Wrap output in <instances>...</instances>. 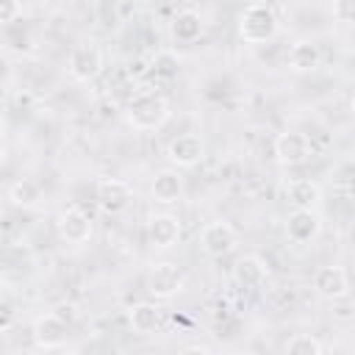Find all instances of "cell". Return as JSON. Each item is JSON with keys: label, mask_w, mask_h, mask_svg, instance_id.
I'll return each mask as SVG.
<instances>
[{"label": "cell", "mask_w": 355, "mask_h": 355, "mask_svg": "<svg viewBox=\"0 0 355 355\" xmlns=\"http://www.w3.org/2000/svg\"><path fill=\"white\" fill-rule=\"evenodd\" d=\"M169 119V100L161 92H139L128 103V122L136 130H158Z\"/></svg>", "instance_id": "obj_1"}, {"label": "cell", "mask_w": 355, "mask_h": 355, "mask_svg": "<svg viewBox=\"0 0 355 355\" xmlns=\"http://www.w3.org/2000/svg\"><path fill=\"white\" fill-rule=\"evenodd\" d=\"M280 22H277V14L272 6L266 3H250L241 14H239V36L247 42V44H261V42H269L275 39Z\"/></svg>", "instance_id": "obj_2"}, {"label": "cell", "mask_w": 355, "mask_h": 355, "mask_svg": "<svg viewBox=\"0 0 355 355\" xmlns=\"http://www.w3.org/2000/svg\"><path fill=\"white\" fill-rule=\"evenodd\" d=\"M186 286V272L175 261H158L147 272V291L158 300H169Z\"/></svg>", "instance_id": "obj_3"}, {"label": "cell", "mask_w": 355, "mask_h": 355, "mask_svg": "<svg viewBox=\"0 0 355 355\" xmlns=\"http://www.w3.org/2000/svg\"><path fill=\"white\" fill-rule=\"evenodd\" d=\"M275 155L283 166H300L305 161H311L313 155V144L305 133L300 130H286L275 139Z\"/></svg>", "instance_id": "obj_4"}, {"label": "cell", "mask_w": 355, "mask_h": 355, "mask_svg": "<svg viewBox=\"0 0 355 355\" xmlns=\"http://www.w3.org/2000/svg\"><path fill=\"white\" fill-rule=\"evenodd\" d=\"M94 197H97L100 211L108 214V216H116V214L128 211V205L133 202L130 186H128L125 180H119V178H103V180L97 183V194H94Z\"/></svg>", "instance_id": "obj_5"}, {"label": "cell", "mask_w": 355, "mask_h": 355, "mask_svg": "<svg viewBox=\"0 0 355 355\" xmlns=\"http://www.w3.org/2000/svg\"><path fill=\"white\" fill-rule=\"evenodd\" d=\"M103 72V50L92 42L86 44H78L72 53H69V75L78 80V83H89L94 80L97 75Z\"/></svg>", "instance_id": "obj_6"}, {"label": "cell", "mask_w": 355, "mask_h": 355, "mask_svg": "<svg viewBox=\"0 0 355 355\" xmlns=\"http://www.w3.org/2000/svg\"><path fill=\"white\" fill-rule=\"evenodd\" d=\"M200 244L205 250V255L211 258H222L227 252H233L236 247V230L227 222H208L200 233Z\"/></svg>", "instance_id": "obj_7"}, {"label": "cell", "mask_w": 355, "mask_h": 355, "mask_svg": "<svg viewBox=\"0 0 355 355\" xmlns=\"http://www.w3.org/2000/svg\"><path fill=\"white\" fill-rule=\"evenodd\" d=\"M313 288L319 297L324 300H341L349 294V277L341 266L336 263H327V266H319L316 275H313Z\"/></svg>", "instance_id": "obj_8"}, {"label": "cell", "mask_w": 355, "mask_h": 355, "mask_svg": "<svg viewBox=\"0 0 355 355\" xmlns=\"http://www.w3.org/2000/svg\"><path fill=\"white\" fill-rule=\"evenodd\" d=\"M202 153H205V144H202V139L197 133H180L166 147V158L175 166H183V169L186 166H194L202 158Z\"/></svg>", "instance_id": "obj_9"}, {"label": "cell", "mask_w": 355, "mask_h": 355, "mask_svg": "<svg viewBox=\"0 0 355 355\" xmlns=\"http://www.w3.org/2000/svg\"><path fill=\"white\" fill-rule=\"evenodd\" d=\"M58 236L67 244H86L92 239V219L80 208H67L58 216Z\"/></svg>", "instance_id": "obj_10"}, {"label": "cell", "mask_w": 355, "mask_h": 355, "mask_svg": "<svg viewBox=\"0 0 355 355\" xmlns=\"http://www.w3.org/2000/svg\"><path fill=\"white\" fill-rule=\"evenodd\" d=\"M67 322H61L55 313H44L33 322V341L42 349H55L67 341Z\"/></svg>", "instance_id": "obj_11"}, {"label": "cell", "mask_w": 355, "mask_h": 355, "mask_svg": "<svg viewBox=\"0 0 355 355\" xmlns=\"http://www.w3.org/2000/svg\"><path fill=\"white\" fill-rule=\"evenodd\" d=\"M147 236L158 250H169L180 239V219L172 214H155L147 222Z\"/></svg>", "instance_id": "obj_12"}, {"label": "cell", "mask_w": 355, "mask_h": 355, "mask_svg": "<svg viewBox=\"0 0 355 355\" xmlns=\"http://www.w3.org/2000/svg\"><path fill=\"white\" fill-rule=\"evenodd\" d=\"M322 230V222L313 211H291L288 219H286V236L294 241V244H308L319 236Z\"/></svg>", "instance_id": "obj_13"}, {"label": "cell", "mask_w": 355, "mask_h": 355, "mask_svg": "<svg viewBox=\"0 0 355 355\" xmlns=\"http://www.w3.org/2000/svg\"><path fill=\"white\" fill-rule=\"evenodd\" d=\"M150 194L155 202L161 205H169V202H178L180 194H183V178L175 172V169H161L153 183H150Z\"/></svg>", "instance_id": "obj_14"}, {"label": "cell", "mask_w": 355, "mask_h": 355, "mask_svg": "<svg viewBox=\"0 0 355 355\" xmlns=\"http://www.w3.org/2000/svg\"><path fill=\"white\" fill-rule=\"evenodd\" d=\"M322 197L319 183L308 180V178H294L286 186V200L294 205V211H311Z\"/></svg>", "instance_id": "obj_15"}, {"label": "cell", "mask_w": 355, "mask_h": 355, "mask_svg": "<svg viewBox=\"0 0 355 355\" xmlns=\"http://www.w3.org/2000/svg\"><path fill=\"white\" fill-rule=\"evenodd\" d=\"M266 263L258 258V255H244V258H239L236 261V266H233V280L239 283V286H244V288H255V286H261L263 280H266Z\"/></svg>", "instance_id": "obj_16"}, {"label": "cell", "mask_w": 355, "mask_h": 355, "mask_svg": "<svg viewBox=\"0 0 355 355\" xmlns=\"http://www.w3.org/2000/svg\"><path fill=\"white\" fill-rule=\"evenodd\" d=\"M169 33L178 39V42H197L200 36H202V17L197 14V11H191V8H186V11H178L175 17H172V22H169Z\"/></svg>", "instance_id": "obj_17"}, {"label": "cell", "mask_w": 355, "mask_h": 355, "mask_svg": "<svg viewBox=\"0 0 355 355\" xmlns=\"http://www.w3.org/2000/svg\"><path fill=\"white\" fill-rule=\"evenodd\" d=\"M319 61H322L319 47H316L313 42H308V39L294 42L291 50H288V67H291L294 72H313V69L319 67Z\"/></svg>", "instance_id": "obj_18"}, {"label": "cell", "mask_w": 355, "mask_h": 355, "mask_svg": "<svg viewBox=\"0 0 355 355\" xmlns=\"http://www.w3.org/2000/svg\"><path fill=\"white\" fill-rule=\"evenodd\" d=\"M128 319H130V327H133L136 333L150 336V333H155L158 324H161V311H158L153 302H136V305L130 308Z\"/></svg>", "instance_id": "obj_19"}, {"label": "cell", "mask_w": 355, "mask_h": 355, "mask_svg": "<svg viewBox=\"0 0 355 355\" xmlns=\"http://www.w3.org/2000/svg\"><path fill=\"white\" fill-rule=\"evenodd\" d=\"M8 197H11V202L19 205V208H33V205L42 200V186H39L36 180H31V178H19V180L8 189Z\"/></svg>", "instance_id": "obj_20"}, {"label": "cell", "mask_w": 355, "mask_h": 355, "mask_svg": "<svg viewBox=\"0 0 355 355\" xmlns=\"http://www.w3.org/2000/svg\"><path fill=\"white\" fill-rule=\"evenodd\" d=\"M150 69H153L158 78L172 80V78H178V72H180V58H178V53H172V50H158Z\"/></svg>", "instance_id": "obj_21"}, {"label": "cell", "mask_w": 355, "mask_h": 355, "mask_svg": "<svg viewBox=\"0 0 355 355\" xmlns=\"http://www.w3.org/2000/svg\"><path fill=\"white\" fill-rule=\"evenodd\" d=\"M286 355H322V344L311 333H297L286 344Z\"/></svg>", "instance_id": "obj_22"}, {"label": "cell", "mask_w": 355, "mask_h": 355, "mask_svg": "<svg viewBox=\"0 0 355 355\" xmlns=\"http://www.w3.org/2000/svg\"><path fill=\"white\" fill-rule=\"evenodd\" d=\"M17 14H22V6H19V3H3V6H0V22H3L6 28L14 22Z\"/></svg>", "instance_id": "obj_23"}, {"label": "cell", "mask_w": 355, "mask_h": 355, "mask_svg": "<svg viewBox=\"0 0 355 355\" xmlns=\"http://www.w3.org/2000/svg\"><path fill=\"white\" fill-rule=\"evenodd\" d=\"M53 313H55L61 322H67V324H72V322H75V305H58Z\"/></svg>", "instance_id": "obj_24"}, {"label": "cell", "mask_w": 355, "mask_h": 355, "mask_svg": "<svg viewBox=\"0 0 355 355\" xmlns=\"http://www.w3.org/2000/svg\"><path fill=\"white\" fill-rule=\"evenodd\" d=\"M336 14L338 17H349L347 22H355V3H338L336 6Z\"/></svg>", "instance_id": "obj_25"}, {"label": "cell", "mask_w": 355, "mask_h": 355, "mask_svg": "<svg viewBox=\"0 0 355 355\" xmlns=\"http://www.w3.org/2000/svg\"><path fill=\"white\" fill-rule=\"evenodd\" d=\"M180 355H211V349H208V347H202V344H191V347L180 349Z\"/></svg>", "instance_id": "obj_26"}, {"label": "cell", "mask_w": 355, "mask_h": 355, "mask_svg": "<svg viewBox=\"0 0 355 355\" xmlns=\"http://www.w3.org/2000/svg\"><path fill=\"white\" fill-rule=\"evenodd\" d=\"M11 316H14L11 305H8V302H3V330H8V327H11Z\"/></svg>", "instance_id": "obj_27"}, {"label": "cell", "mask_w": 355, "mask_h": 355, "mask_svg": "<svg viewBox=\"0 0 355 355\" xmlns=\"http://www.w3.org/2000/svg\"><path fill=\"white\" fill-rule=\"evenodd\" d=\"M349 191H352V194H355V178H352V180H349Z\"/></svg>", "instance_id": "obj_28"}, {"label": "cell", "mask_w": 355, "mask_h": 355, "mask_svg": "<svg viewBox=\"0 0 355 355\" xmlns=\"http://www.w3.org/2000/svg\"><path fill=\"white\" fill-rule=\"evenodd\" d=\"M352 111H355V94H352Z\"/></svg>", "instance_id": "obj_29"}]
</instances>
